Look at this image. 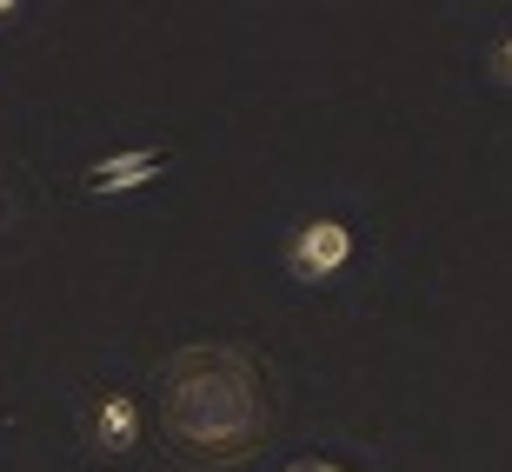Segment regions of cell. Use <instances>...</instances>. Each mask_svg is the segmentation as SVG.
Instances as JSON below:
<instances>
[{
	"mask_svg": "<svg viewBox=\"0 0 512 472\" xmlns=\"http://www.w3.org/2000/svg\"><path fill=\"white\" fill-rule=\"evenodd\" d=\"M346 260H353V227L346 220H306L293 233V246H286V266L300 280H333Z\"/></svg>",
	"mask_w": 512,
	"mask_h": 472,
	"instance_id": "obj_1",
	"label": "cell"
},
{
	"mask_svg": "<svg viewBox=\"0 0 512 472\" xmlns=\"http://www.w3.org/2000/svg\"><path fill=\"white\" fill-rule=\"evenodd\" d=\"M167 173V153L160 147H133V153H114V160H94L87 167V193H127V187H147Z\"/></svg>",
	"mask_w": 512,
	"mask_h": 472,
	"instance_id": "obj_2",
	"label": "cell"
},
{
	"mask_svg": "<svg viewBox=\"0 0 512 472\" xmlns=\"http://www.w3.org/2000/svg\"><path fill=\"white\" fill-rule=\"evenodd\" d=\"M87 439H94L100 453H127L133 439H140V406L127 393H100L94 413H87Z\"/></svg>",
	"mask_w": 512,
	"mask_h": 472,
	"instance_id": "obj_3",
	"label": "cell"
},
{
	"mask_svg": "<svg viewBox=\"0 0 512 472\" xmlns=\"http://www.w3.org/2000/svg\"><path fill=\"white\" fill-rule=\"evenodd\" d=\"M493 74H499V80H506V87H512V34L499 40V54H493Z\"/></svg>",
	"mask_w": 512,
	"mask_h": 472,
	"instance_id": "obj_4",
	"label": "cell"
},
{
	"mask_svg": "<svg viewBox=\"0 0 512 472\" xmlns=\"http://www.w3.org/2000/svg\"><path fill=\"white\" fill-rule=\"evenodd\" d=\"M0 20H14V0H7V7H0Z\"/></svg>",
	"mask_w": 512,
	"mask_h": 472,
	"instance_id": "obj_5",
	"label": "cell"
}]
</instances>
